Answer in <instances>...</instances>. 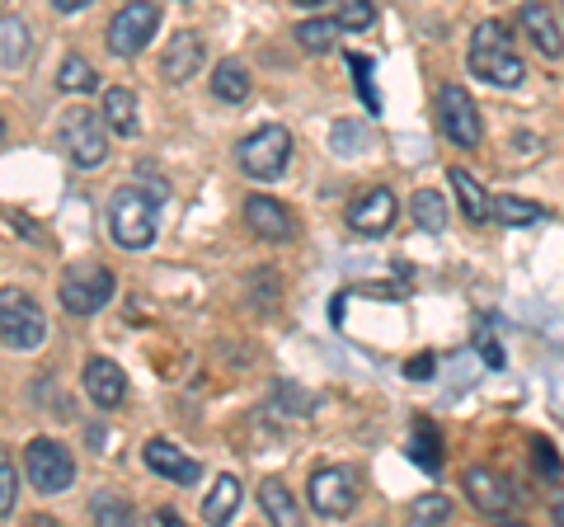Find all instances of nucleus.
I'll return each mask as SVG.
<instances>
[{
	"instance_id": "1",
	"label": "nucleus",
	"mask_w": 564,
	"mask_h": 527,
	"mask_svg": "<svg viewBox=\"0 0 564 527\" xmlns=\"http://www.w3.org/2000/svg\"><path fill=\"white\" fill-rule=\"evenodd\" d=\"M165 198H170L165 184H151V189L128 184V189L113 193L109 232H113V240L122 245V250H147V245L155 240V222H161V203Z\"/></svg>"
},
{
	"instance_id": "2",
	"label": "nucleus",
	"mask_w": 564,
	"mask_h": 527,
	"mask_svg": "<svg viewBox=\"0 0 564 527\" xmlns=\"http://www.w3.org/2000/svg\"><path fill=\"white\" fill-rule=\"evenodd\" d=\"M470 76L494 85V90H518L522 85L527 66L513 52V33H508L499 20H485L480 29H475V39H470Z\"/></svg>"
},
{
	"instance_id": "3",
	"label": "nucleus",
	"mask_w": 564,
	"mask_h": 527,
	"mask_svg": "<svg viewBox=\"0 0 564 527\" xmlns=\"http://www.w3.org/2000/svg\"><path fill=\"white\" fill-rule=\"evenodd\" d=\"M109 118H104V109H66L62 122H57V137H62V147L70 155V165H80V170H95L109 161Z\"/></svg>"
},
{
	"instance_id": "4",
	"label": "nucleus",
	"mask_w": 564,
	"mask_h": 527,
	"mask_svg": "<svg viewBox=\"0 0 564 527\" xmlns=\"http://www.w3.org/2000/svg\"><path fill=\"white\" fill-rule=\"evenodd\" d=\"M0 335H6L10 354H33V348L47 344V315L39 311L29 292L6 288L0 292Z\"/></svg>"
},
{
	"instance_id": "5",
	"label": "nucleus",
	"mask_w": 564,
	"mask_h": 527,
	"mask_svg": "<svg viewBox=\"0 0 564 527\" xmlns=\"http://www.w3.org/2000/svg\"><path fill=\"white\" fill-rule=\"evenodd\" d=\"M288 161H292V137H288V128H278V122H263V128H254L240 142V170L259 184L278 180V174L288 170Z\"/></svg>"
},
{
	"instance_id": "6",
	"label": "nucleus",
	"mask_w": 564,
	"mask_h": 527,
	"mask_svg": "<svg viewBox=\"0 0 564 527\" xmlns=\"http://www.w3.org/2000/svg\"><path fill=\"white\" fill-rule=\"evenodd\" d=\"M155 29H161V6H155V0H128L109 20L104 43H109L113 57H137V52L155 39Z\"/></svg>"
},
{
	"instance_id": "7",
	"label": "nucleus",
	"mask_w": 564,
	"mask_h": 527,
	"mask_svg": "<svg viewBox=\"0 0 564 527\" xmlns=\"http://www.w3.org/2000/svg\"><path fill=\"white\" fill-rule=\"evenodd\" d=\"M24 471L39 495H62V490H70V481H76V462H70V452L57 438H33L24 448Z\"/></svg>"
},
{
	"instance_id": "8",
	"label": "nucleus",
	"mask_w": 564,
	"mask_h": 527,
	"mask_svg": "<svg viewBox=\"0 0 564 527\" xmlns=\"http://www.w3.org/2000/svg\"><path fill=\"white\" fill-rule=\"evenodd\" d=\"M113 297V273L104 264H70L62 273V306L70 315H95L109 306Z\"/></svg>"
},
{
	"instance_id": "9",
	"label": "nucleus",
	"mask_w": 564,
	"mask_h": 527,
	"mask_svg": "<svg viewBox=\"0 0 564 527\" xmlns=\"http://www.w3.org/2000/svg\"><path fill=\"white\" fill-rule=\"evenodd\" d=\"M437 122H443L447 142H456V147H480L485 142L480 109H475V99L462 90V85H443V90H437Z\"/></svg>"
},
{
	"instance_id": "10",
	"label": "nucleus",
	"mask_w": 564,
	"mask_h": 527,
	"mask_svg": "<svg viewBox=\"0 0 564 527\" xmlns=\"http://www.w3.org/2000/svg\"><path fill=\"white\" fill-rule=\"evenodd\" d=\"M306 499L321 518H348L358 504V476L348 466H321L306 485Z\"/></svg>"
},
{
	"instance_id": "11",
	"label": "nucleus",
	"mask_w": 564,
	"mask_h": 527,
	"mask_svg": "<svg viewBox=\"0 0 564 527\" xmlns=\"http://www.w3.org/2000/svg\"><path fill=\"white\" fill-rule=\"evenodd\" d=\"M395 213H400L395 193L386 189V184H372L367 193H358V198L348 203V226H352V232H358V236L377 240V236H386V232H391Z\"/></svg>"
},
{
	"instance_id": "12",
	"label": "nucleus",
	"mask_w": 564,
	"mask_h": 527,
	"mask_svg": "<svg viewBox=\"0 0 564 527\" xmlns=\"http://www.w3.org/2000/svg\"><path fill=\"white\" fill-rule=\"evenodd\" d=\"M245 222H250V232L259 240H292L296 236L292 213L278 198H269V193H250V198H245Z\"/></svg>"
},
{
	"instance_id": "13",
	"label": "nucleus",
	"mask_w": 564,
	"mask_h": 527,
	"mask_svg": "<svg viewBox=\"0 0 564 527\" xmlns=\"http://www.w3.org/2000/svg\"><path fill=\"white\" fill-rule=\"evenodd\" d=\"M203 62H207L203 39H198L193 29H184V33H174L170 47H165V57H161V76H165L170 85H184V80H193V76L203 72Z\"/></svg>"
},
{
	"instance_id": "14",
	"label": "nucleus",
	"mask_w": 564,
	"mask_h": 527,
	"mask_svg": "<svg viewBox=\"0 0 564 527\" xmlns=\"http://www.w3.org/2000/svg\"><path fill=\"white\" fill-rule=\"evenodd\" d=\"M85 396L95 400L99 410H118L128 400V377L113 358H90L85 363Z\"/></svg>"
},
{
	"instance_id": "15",
	"label": "nucleus",
	"mask_w": 564,
	"mask_h": 527,
	"mask_svg": "<svg viewBox=\"0 0 564 527\" xmlns=\"http://www.w3.org/2000/svg\"><path fill=\"white\" fill-rule=\"evenodd\" d=\"M141 452H147V466L155 471V476H165V481H174V485H198V481H203V466L193 462L188 452L174 448L170 438H151V443L141 448Z\"/></svg>"
},
{
	"instance_id": "16",
	"label": "nucleus",
	"mask_w": 564,
	"mask_h": 527,
	"mask_svg": "<svg viewBox=\"0 0 564 527\" xmlns=\"http://www.w3.org/2000/svg\"><path fill=\"white\" fill-rule=\"evenodd\" d=\"M466 495L470 504L480 508V514H508L513 508V490H508V481L499 476V471H489V466H466Z\"/></svg>"
},
{
	"instance_id": "17",
	"label": "nucleus",
	"mask_w": 564,
	"mask_h": 527,
	"mask_svg": "<svg viewBox=\"0 0 564 527\" xmlns=\"http://www.w3.org/2000/svg\"><path fill=\"white\" fill-rule=\"evenodd\" d=\"M518 29L532 39V47L541 52V57H560L564 52V33H560V24H555V14L541 6V0H527V6L518 10Z\"/></svg>"
},
{
	"instance_id": "18",
	"label": "nucleus",
	"mask_w": 564,
	"mask_h": 527,
	"mask_svg": "<svg viewBox=\"0 0 564 527\" xmlns=\"http://www.w3.org/2000/svg\"><path fill=\"white\" fill-rule=\"evenodd\" d=\"M452 189H456V203H462V213H466V222H489L494 217V203H489V193H485V184L475 180L470 170H462V165H452Z\"/></svg>"
},
{
	"instance_id": "19",
	"label": "nucleus",
	"mask_w": 564,
	"mask_h": 527,
	"mask_svg": "<svg viewBox=\"0 0 564 527\" xmlns=\"http://www.w3.org/2000/svg\"><path fill=\"white\" fill-rule=\"evenodd\" d=\"M250 72L236 62V57H221L217 62V72H212V99H221V104H245V95H250Z\"/></svg>"
},
{
	"instance_id": "20",
	"label": "nucleus",
	"mask_w": 564,
	"mask_h": 527,
	"mask_svg": "<svg viewBox=\"0 0 564 527\" xmlns=\"http://www.w3.org/2000/svg\"><path fill=\"white\" fill-rule=\"evenodd\" d=\"M236 504H240V481L226 471V476H217L212 481V490H207V499H203V523H212V527H221L226 518L236 514Z\"/></svg>"
},
{
	"instance_id": "21",
	"label": "nucleus",
	"mask_w": 564,
	"mask_h": 527,
	"mask_svg": "<svg viewBox=\"0 0 564 527\" xmlns=\"http://www.w3.org/2000/svg\"><path fill=\"white\" fill-rule=\"evenodd\" d=\"M104 118H109V128L118 137L137 132V95L128 90V85H109V90H104Z\"/></svg>"
},
{
	"instance_id": "22",
	"label": "nucleus",
	"mask_w": 564,
	"mask_h": 527,
	"mask_svg": "<svg viewBox=\"0 0 564 527\" xmlns=\"http://www.w3.org/2000/svg\"><path fill=\"white\" fill-rule=\"evenodd\" d=\"M410 462L423 466L429 476H437V466H443V452H437V429L433 419H414V433H410Z\"/></svg>"
},
{
	"instance_id": "23",
	"label": "nucleus",
	"mask_w": 564,
	"mask_h": 527,
	"mask_svg": "<svg viewBox=\"0 0 564 527\" xmlns=\"http://www.w3.org/2000/svg\"><path fill=\"white\" fill-rule=\"evenodd\" d=\"M348 72H352V90L362 95V109L367 114H381V90H377V62L362 57V52H348Z\"/></svg>"
},
{
	"instance_id": "24",
	"label": "nucleus",
	"mask_w": 564,
	"mask_h": 527,
	"mask_svg": "<svg viewBox=\"0 0 564 527\" xmlns=\"http://www.w3.org/2000/svg\"><path fill=\"white\" fill-rule=\"evenodd\" d=\"M410 213H414L419 232H433V236H437V232L447 226V198H443L437 189H419L414 198H410Z\"/></svg>"
},
{
	"instance_id": "25",
	"label": "nucleus",
	"mask_w": 564,
	"mask_h": 527,
	"mask_svg": "<svg viewBox=\"0 0 564 527\" xmlns=\"http://www.w3.org/2000/svg\"><path fill=\"white\" fill-rule=\"evenodd\" d=\"M494 222L499 226H536V222H545V207L532 198H518V193H503V198L494 203Z\"/></svg>"
},
{
	"instance_id": "26",
	"label": "nucleus",
	"mask_w": 564,
	"mask_h": 527,
	"mask_svg": "<svg viewBox=\"0 0 564 527\" xmlns=\"http://www.w3.org/2000/svg\"><path fill=\"white\" fill-rule=\"evenodd\" d=\"M0 62H6V72H20V62L29 57V24L20 14H6V24H0Z\"/></svg>"
},
{
	"instance_id": "27",
	"label": "nucleus",
	"mask_w": 564,
	"mask_h": 527,
	"mask_svg": "<svg viewBox=\"0 0 564 527\" xmlns=\"http://www.w3.org/2000/svg\"><path fill=\"white\" fill-rule=\"evenodd\" d=\"M99 85V72L85 57H76V52H70V57L62 62V72H57V90H66V95H85V90H95Z\"/></svg>"
},
{
	"instance_id": "28",
	"label": "nucleus",
	"mask_w": 564,
	"mask_h": 527,
	"mask_svg": "<svg viewBox=\"0 0 564 527\" xmlns=\"http://www.w3.org/2000/svg\"><path fill=\"white\" fill-rule=\"evenodd\" d=\"M259 504H263V514H269L273 523H296V499H292V490L282 481H263L259 485Z\"/></svg>"
},
{
	"instance_id": "29",
	"label": "nucleus",
	"mask_w": 564,
	"mask_h": 527,
	"mask_svg": "<svg viewBox=\"0 0 564 527\" xmlns=\"http://www.w3.org/2000/svg\"><path fill=\"white\" fill-rule=\"evenodd\" d=\"M329 147H334V155H358V151L372 147V132L358 128V118H339L329 128Z\"/></svg>"
},
{
	"instance_id": "30",
	"label": "nucleus",
	"mask_w": 564,
	"mask_h": 527,
	"mask_svg": "<svg viewBox=\"0 0 564 527\" xmlns=\"http://www.w3.org/2000/svg\"><path fill=\"white\" fill-rule=\"evenodd\" d=\"M334 20L344 33H367L377 24V6L372 0H334Z\"/></svg>"
},
{
	"instance_id": "31",
	"label": "nucleus",
	"mask_w": 564,
	"mask_h": 527,
	"mask_svg": "<svg viewBox=\"0 0 564 527\" xmlns=\"http://www.w3.org/2000/svg\"><path fill=\"white\" fill-rule=\"evenodd\" d=\"M339 33H344L339 20H325V14H321V20H302V24H296V43H302L306 52H329Z\"/></svg>"
},
{
	"instance_id": "32",
	"label": "nucleus",
	"mask_w": 564,
	"mask_h": 527,
	"mask_svg": "<svg viewBox=\"0 0 564 527\" xmlns=\"http://www.w3.org/2000/svg\"><path fill=\"white\" fill-rule=\"evenodd\" d=\"M90 514H95V523L122 527V523H132V504H128V499H118V495H109V490H99V495L90 499Z\"/></svg>"
},
{
	"instance_id": "33",
	"label": "nucleus",
	"mask_w": 564,
	"mask_h": 527,
	"mask_svg": "<svg viewBox=\"0 0 564 527\" xmlns=\"http://www.w3.org/2000/svg\"><path fill=\"white\" fill-rule=\"evenodd\" d=\"M410 518L414 523H447L452 518V499L447 495H419L410 504Z\"/></svg>"
},
{
	"instance_id": "34",
	"label": "nucleus",
	"mask_w": 564,
	"mask_h": 527,
	"mask_svg": "<svg viewBox=\"0 0 564 527\" xmlns=\"http://www.w3.org/2000/svg\"><path fill=\"white\" fill-rule=\"evenodd\" d=\"M14 495H20V476H14L10 452H0V518L14 514Z\"/></svg>"
},
{
	"instance_id": "35",
	"label": "nucleus",
	"mask_w": 564,
	"mask_h": 527,
	"mask_svg": "<svg viewBox=\"0 0 564 527\" xmlns=\"http://www.w3.org/2000/svg\"><path fill=\"white\" fill-rule=\"evenodd\" d=\"M437 373V358L433 354H414L410 363H404V377H410V381H429Z\"/></svg>"
},
{
	"instance_id": "36",
	"label": "nucleus",
	"mask_w": 564,
	"mask_h": 527,
	"mask_svg": "<svg viewBox=\"0 0 564 527\" xmlns=\"http://www.w3.org/2000/svg\"><path fill=\"white\" fill-rule=\"evenodd\" d=\"M475 348H480V358L494 367V373H499V367H503V348L494 344V335H475Z\"/></svg>"
},
{
	"instance_id": "37",
	"label": "nucleus",
	"mask_w": 564,
	"mask_h": 527,
	"mask_svg": "<svg viewBox=\"0 0 564 527\" xmlns=\"http://www.w3.org/2000/svg\"><path fill=\"white\" fill-rule=\"evenodd\" d=\"M536 466H541V471H551V476H560V456H555L551 443H536Z\"/></svg>"
},
{
	"instance_id": "38",
	"label": "nucleus",
	"mask_w": 564,
	"mask_h": 527,
	"mask_svg": "<svg viewBox=\"0 0 564 527\" xmlns=\"http://www.w3.org/2000/svg\"><path fill=\"white\" fill-rule=\"evenodd\" d=\"M47 6L57 10V14H80L85 6H90V0H47Z\"/></svg>"
},
{
	"instance_id": "39",
	"label": "nucleus",
	"mask_w": 564,
	"mask_h": 527,
	"mask_svg": "<svg viewBox=\"0 0 564 527\" xmlns=\"http://www.w3.org/2000/svg\"><path fill=\"white\" fill-rule=\"evenodd\" d=\"M292 6H302V10H315V6H325V0H292Z\"/></svg>"
},
{
	"instance_id": "40",
	"label": "nucleus",
	"mask_w": 564,
	"mask_h": 527,
	"mask_svg": "<svg viewBox=\"0 0 564 527\" xmlns=\"http://www.w3.org/2000/svg\"><path fill=\"white\" fill-rule=\"evenodd\" d=\"M560 6H564V0H560Z\"/></svg>"
}]
</instances>
